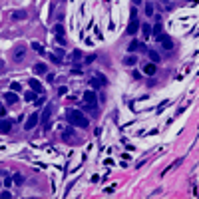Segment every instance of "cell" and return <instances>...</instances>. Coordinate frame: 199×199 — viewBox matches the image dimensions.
Returning <instances> with one entry per match:
<instances>
[{
	"instance_id": "obj_1",
	"label": "cell",
	"mask_w": 199,
	"mask_h": 199,
	"mask_svg": "<svg viewBox=\"0 0 199 199\" xmlns=\"http://www.w3.org/2000/svg\"><path fill=\"white\" fill-rule=\"evenodd\" d=\"M66 119H68L70 126H74V128L86 129L88 126H90V119L86 118V114L82 112V109H68V112H66Z\"/></svg>"
},
{
	"instance_id": "obj_2",
	"label": "cell",
	"mask_w": 199,
	"mask_h": 199,
	"mask_svg": "<svg viewBox=\"0 0 199 199\" xmlns=\"http://www.w3.org/2000/svg\"><path fill=\"white\" fill-rule=\"evenodd\" d=\"M50 116H52V104H46L44 106V112L40 114V123L44 126V129L50 128Z\"/></svg>"
},
{
	"instance_id": "obj_3",
	"label": "cell",
	"mask_w": 199,
	"mask_h": 199,
	"mask_svg": "<svg viewBox=\"0 0 199 199\" xmlns=\"http://www.w3.org/2000/svg\"><path fill=\"white\" fill-rule=\"evenodd\" d=\"M155 20H157V22H155V26L152 28V36L159 42L161 36H163V30H161V16H155Z\"/></svg>"
},
{
	"instance_id": "obj_4",
	"label": "cell",
	"mask_w": 199,
	"mask_h": 199,
	"mask_svg": "<svg viewBox=\"0 0 199 199\" xmlns=\"http://www.w3.org/2000/svg\"><path fill=\"white\" fill-rule=\"evenodd\" d=\"M36 123H40V114L38 112H34V114L28 116V119H26V123H24V129H32Z\"/></svg>"
},
{
	"instance_id": "obj_5",
	"label": "cell",
	"mask_w": 199,
	"mask_h": 199,
	"mask_svg": "<svg viewBox=\"0 0 199 199\" xmlns=\"http://www.w3.org/2000/svg\"><path fill=\"white\" fill-rule=\"evenodd\" d=\"M84 104H98V98H96V92H84Z\"/></svg>"
},
{
	"instance_id": "obj_6",
	"label": "cell",
	"mask_w": 199,
	"mask_h": 199,
	"mask_svg": "<svg viewBox=\"0 0 199 199\" xmlns=\"http://www.w3.org/2000/svg\"><path fill=\"white\" fill-rule=\"evenodd\" d=\"M159 44L163 46V50H171V48H173V42H171V38L167 36V34H163V36H161Z\"/></svg>"
},
{
	"instance_id": "obj_7",
	"label": "cell",
	"mask_w": 199,
	"mask_h": 199,
	"mask_svg": "<svg viewBox=\"0 0 199 199\" xmlns=\"http://www.w3.org/2000/svg\"><path fill=\"white\" fill-rule=\"evenodd\" d=\"M138 28H139V20L138 18H132V22H129V26H128V34H129V36H133V34L138 32Z\"/></svg>"
},
{
	"instance_id": "obj_8",
	"label": "cell",
	"mask_w": 199,
	"mask_h": 199,
	"mask_svg": "<svg viewBox=\"0 0 199 199\" xmlns=\"http://www.w3.org/2000/svg\"><path fill=\"white\" fill-rule=\"evenodd\" d=\"M155 72H157V66H155V64H152V62L143 66V74H145V76H153Z\"/></svg>"
},
{
	"instance_id": "obj_9",
	"label": "cell",
	"mask_w": 199,
	"mask_h": 199,
	"mask_svg": "<svg viewBox=\"0 0 199 199\" xmlns=\"http://www.w3.org/2000/svg\"><path fill=\"white\" fill-rule=\"evenodd\" d=\"M10 129H12V122H8V119L2 118V122H0V132H2V133H10Z\"/></svg>"
},
{
	"instance_id": "obj_10",
	"label": "cell",
	"mask_w": 199,
	"mask_h": 199,
	"mask_svg": "<svg viewBox=\"0 0 199 199\" xmlns=\"http://www.w3.org/2000/svg\"><path fill=\"white\" fill-rule=\"evenodd\" d=\"M28 84H30V88H32V92H36V94H44V88L40 86V82H36L34 78L28 82Z\"/></svg>"
},
{
	"instance_id": "obj_11",
	"label": "cell",
	"mask_w": 199,
	"mask_h": 199,
	"mask_svg": "<svg viewBox=\"0 0 199 199\" xmlns=\"http://www.w3.org/2000/svg\"><path fill=\"white\" fill-rule=\"evenodd\" d=\"M147 56H149V60H152V64H157V62L161 60V56L155 52V50H147Z\"/></svg>"
},
{
	"instance_id": "obj_12",
	"label": "cell",
	"mask_w": 199,
	"mask_h": 199,
	"mask_svg": "<svg viewBox=\"0 0 199 199\" xmlns=\"http://www.w3.org/2000/svg\"><path fill=\"white\" fill-rule=\"evenodd\" d=\"M4 100L8 102V104H16V102H18V98H16L14 92H6V94H4Z\"/></svg>"
},
{
	"instance_id": "obj_13",
	"label": "cell",
	"mask_w": 199,
	"mask_h": 199,
	"mask_svg": "<svg viewBox=\"0 0 199 199\" xmlns=\"http://www.w3.org/2000/svg\"><path fill=\"white\" fill-rule=\"evenodd\" d=\"M34 72H36V74H46V64H42V62L34 64Z\"/></svg>"
},
{
	"instance_id": "obj_14",
	"label": "cell",
	"mask_w": 199,
	"mask_h": 199,
	"mask_svg": "<svg viewBox=\"0 0 199 199\" xmlns=\"http://www.w3.org/2000/svg\"><path fill=\"white\" fill-rule=\"evenodd\" d=\"M142 32H143V36H145V38H149V36H152V26L145 22V24L142 26Z\"/></svg>"
},
{
	"instance_id": "obj_15",
	"label": "cell",
	"mask_w": 199,
	"mask_h": 199,
	"mask_svg": "<svg viewBox=\"0 0 199 199\" xmlns=\"http://www.w3.org/2000/svg\"><path fill=\"white\" fill-rule=\"evenodd\" d=\"M24 100H28V102H36V92H26V94H24Z\"/></svg>"
},
{
	"instance_id": "obj_16",
	"label": "cell",
	"mask_w": 199,
	"mask_h": 199,
	"mask_svg": "<svg viewBox=\"0 0 199 199\" xmlns=\"http://www.w3.org/2000/svg\"><path fill=\"white\" fill-rule=\"evenodd\" d=\"M123 64H126V66H133V64H135V56H128V58H123Z\"/></svg>"
},
{
	"instance_id": "obj_17",
	"label": "cell",
	"mask_w": 199,
	"mask_h": 199,
	"mask_svg": "<svg viewBox=\"0 0 199 199\" xmlns=\"http://www.w3.org/2000/svg\"><path fill=\"white\" fill-rule=\"evenodd\" d=\"M32 48H34V50H36V52H38V54H46V52H44V48L40 46L38 42H32Z\"/></svg>"
},
{
	"instance_id": "obj_18",
	"label": "cell",
	"mask_w": 199,
	"mask_h": 199,
	"mask_svg": "<svg viewBox=\"0 0 199 199\" xmlns=\"http://www.w3.org/2000/svg\"><path fill=\"white\" fill-rule=\"evenodd\" d=\"M12 18L20 20V18H26V12H12Z\"/></svg>"
},
{
	"instance_id": "obj_19",
	"label": "cell",
	"mask_w": 199,
	"mask_h": 199,
	"mask_svg": "<svg viewBox=\"0 0 199 199\" xmlns=\"http://www.w3.org/2000/svg\"><path fill=\"white\" fill-rule=\"evenodd\" d=\"M72 60H74V62L82 60V52H80V50H74V54H72Z\"/></svg>"
},
{
	"instance_id": "obj_20",
	"label": "cell",
	"mask_w": 199,
	"mask_h": 199,
	"mask_svg": "<svg viewBox=\"0 0 199 199\" xmlns=\"http://www.w3.org/2000/svg\"><path fill=\"white\" fill-rule=\"evenodd\" d=\"M14 58H16V60H22V58H24V50H22V48H18V50L14 52Z\"/></svg>"
},
{
	"instance_id": "obj_21",
	"label": "cell",
	"mask_w": 199,
	"mask_h": 199,
	"mask_svg": "<svg viewBox=\"0 0 199 199\" xmlns=\"http://www.w3.org/2000/svg\"><path fill=\"white\" fill-rule=\"evenodd\" d=\"M14 183H16V185H22V183H24V177L20 175V173H16V175H14Z\"/></svg>"
},
{
	"instance_id": "obj_22",
	"label": "cell",
	"mask_w": 199,
	"mask_h": 199,
	"mask_svg": "<svg viewBox=\"0 0 199 199\" xmlns=\"http://www.w3.org/2000/svg\"><path fill=\"white\" fill-rule=\"evenodd\" d=\"M54 32H56V34H64V26H62V24H56V26H54Z\"/></svg>"
},
{
	"instance_id": "obj_23",
	"label": "cell",
	"mask_w": 199,
	"mask_h": 199,
	"mask_svg": "<svg viewBox=\"0 0 199 199\" xmlns=\"http://www.w3.org/2000/svg\"><path fill=\"white\" fill-rule=\"evenodd\" d=\"M145 14H147V16L153 14V6H152V4H145Z\"/></svg>"
},
{
	"instance_id": "obj_24",
	"label": "cell",
	"mask_w": 199,
	"mask_h": 199,
	"mask_svg": "<svg viewBox=\"0 0 199 199\" xmlns=\"http://www.w3.org/2000/svg\"><path fill=\"white\" fill-rule=\"evenodd\" d=\"M58 44H62V46H64V44H66V38H64V34H58Z\"/></svg>"
},
{
	"instance_id": "obj_25",
	"label": "cell",
	"mask_w": 199,
	"mask_h": 199,
	"mask_svg": "<svg viewBox=\"0 0 199 199\" xmlns=\"http://www.w3.org/2000/svg\"><path fill=\"white\" fill-rule=\"evenodd\" d=\"M0 197H2V199H10V197H12V193H10V191H2V195H0Z\"/></svg>"
},
{
	"instance_id": "obj_26",
	"label": "cell",
	"mask_w": 199,
	"mask_h": 199,
	"mask_svg": "<svg viewBox=\"0 0 199 199\" xmlns=\"http://www.w3.org/2000/svg\"><path fill=\"white\" fill-rule=\"evenodd\" d=\"M10 90H12V92H18L20 90V84H16V82H14V84H10Z\"/></svg>"
},
{
	"instance_id": "obj_27",
	"label": "cell",
	"mask_w": 199,
	"mask_h": 199,
	"mask_svg": "<svg viewBox=\"0 0 199 199\" xmlns=\"http://www.w3.org/2000/svg\"><path fill=\"white\" fill-rule=\"evenodd\" d=\"M94 60H96V54H92V56H88V58H86V64H92Z\"/></svg>"
}]
</instances>
